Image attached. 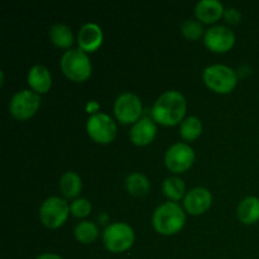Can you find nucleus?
I'll return each mask as SVG.
<instances>
[{"label":"nucleus","mask_w":259,"mask_h":259,"mask_svg":"<svg viewBox=\"0 0 259 259\" xmlns=\"http://www.w3.org/2000/svg\"><path fill=\"white\" fill-rule=\"evenodd\" d=\"M50 38L51 42L60 48H68L73 43L72 30L66 24H53L50 28Z\"/></svg>","instance_id":"obj_20"},{"label":"nucleus","mask_w":259,"mask_h":259,"mask_svg":"<svg viewBox=\"0 0 259 259\" xmlns=\"http://www.w3.org/2000/svg\"><path fill=\"white\" fill-rule=\"evenodd\" d=\"M62 72L73 82H83L93 73V65L88 53L80 48L66 51L60 61Z\"/></svg>","instance_id":"obj_3"},{"label":"nucleus","mask_w":259,"mask_h":259,"mask_svg":"<svg viewBox=\"0 0 259 259\" xmlns=\"http://www.w3.org/2000/svg\"><path fill=\"white\" fill-rule=\"evenodd\" d=\"M70 209L71 214L75 218H86L90 215L93 206H91V202L88 199L80 197V199H76L71 202Z\"/></svg>","instance_id":"obj_25"},{"label":"nucleus","mask_w":259,"mask_h":259,"mask_svg":"<svg viewBox=\"0 0 259 259\" xmlns=\"http://www.w3.org/2000/svg\"><path fill=\"white\" fill-rule=\"evenodd\" d=\"M149 181L143 174L133 172L125 179V189L131 195L137 197L146 196L149 192Z\"/></svg>","instance_id":"obj_19"},{"label":"nucleus","mask_w":259,"mask_h":259,"mask_svg":"<svg viewBox=\"0 0 259 259\" xmlns=\"http://www.w3.org/2000/svg\"><path fill=\"white\" fill-rule=\"evenodd\" d=\"M225 9L219 0H200L195 7V15L204 24H211L224 17Z\"/></svg>","instance_id":"obj_15"},{"label":"nucleus","mask_w":259,"mask_h":259,"mask_svg":"<svg viewBox=\"0 0 259 259\" xmlns=\"http://www.w3.org/2000/svg\"><path fill=\"white\" fill-rule=\"evenodd\" d=\"M156 134L157 126L154 120L144 116V118L139 119L136 124H133L131 133H129V138L134 146L144 147L153 142V139L156 138Z\"/></svg>","instance_id":"obj_14"},{"label":"nucleus","mask_w":259,"mask_h":259,"mask_svg":"<svg viewBox=\"0 0 259 259\" xmlns=\"http://www.w3.org/2000/svg\"><path fill=\"white\" fill-rule=\"evenodd\" d=\"M181 33L190 40H197L204 34V28L201 23L196 20L187 19L181 24Z\"/></svg>","instance_id":"obj_24"},{"label":"nucleus","mask_w":259,"mask_h":259,"mask_svg":"<svg viewBox=\"0 0 259 259\" xmlns=\"http://www.w3.org/2000/svg\"><path fill=\"white\" fill-rule=\"evenodd\" d=\"M71 214L68 202L58 196H51L42 202L39 207L40 223L48 229H58L62 227Z\"/></svg>","instance_id":"obj_6"},{"label":"nucleus","mask_w":259,"mask_h":259,"mask_svg":"<svg viewBox=\"0 0 259 259\" xmlns=\"http://www.w3.org/2000/svg\"><path fill=\"white\" fill-rule=\"evenodd\" d=\"M202 133V123L197 116H189L184 119L180 125V134L185 141H195Z\"/></svg>","instance_id":"obj_23"},{"label":"nucleus","mask_w":259,"mask_h":259,"mask_svg":"<svg viewBox=\"0 0 259 259\" xmlns=\"http://www.w3.org/2000/svg\"><path fill=\"white\" fill-rule=\"evenodd\" d=\"M238 219L245 225H253L259 222V199L248 196L242 200L237 210Z\"/></svg>","instance_id":"obj_17"},{"label":"nucleus","mask_w":259,"mask_h":259,"mask_svg":"<svg viewBox=\"0 0 259 259\" xmlns=\"http://www.w3.org/2000/svg\"><path fill=\"white\" fill-rule=\"evenodd\" d=\"M89 137L99 144H109L116 137V124L108 114L95 113L86 123Z\"/></svg>","instance_id":"obj_7"},{"label":"nucleus","mask_w":259,"mask_h":259,"mask_svg":"<svg viewBox=\"0 0 259 259\" xmlns=\"http://www.w3.org/2000/svg\"><path fill=\"white\" fill-rule=\"evenodd\" d=\"M186 109V99L181 93L176 90L166 91L154 101L152 119L164 126L177 125L184 121Z\"/></svg>","instance_id":"obj_1"},{"label":"nucleus","mask_w":259,"mask_h":259,"mask_svg":"<svg viewBox=\"0 0 259 259\" xmlns=\"http://www.w3.org/2000/svg\"><path fill=\"white\" fill-rule=\"evenodd\" d=\"M73 235L76 240L82 244H91L95 242L99 237V229L95 223L93 222H81L73 229Z\"/></svg>","instance_id":"obj_21"},{"label":"nucleus","mask_w":259,"mask_h":259,"mask_svg":"<svg viewBox=\"0 0 259 259\" xmlns=\"http://www.w3.org/2000/svg\"><path fill=\"white\" fill-rule=\"evenodd\" d=\"M40 101V96L34 91H18L10 100L9 111L18 120H28L38 111Z\"/></svg>","instance_id":"obj_8"},{"label":"nucleus","mask_w":259,"mask_h":259,"mask_svg":"<svg viewBox=\"0 0 259 259\" xmlns=\"http://www.w3.org/2000/svg\"><path fill=\"white\" fill-rule=\"evenodd\" d=\"M142 101L133 93H123L116 98L114 104V114L121 124H136L142 119Z\"/></svg>","instance_id":"obj_9"},{"label":"nucleus","mask_w":259,"mask_h":259,"mask_svg":"<svg viewBox=\"0 0 259 259\" xmlns=\"http://www.w3.org/2000/svg\"><path fill=\"white\" fill-rule=\"evenodd\" d=\"M60 190L66 199L76 200L82 190V180L76 172H65L60 179Z\"/></svg>","instance_id":"obj_18"},{"label":"nucleus","mask_w":259,"mask_h":259,"mask_svg":"<svg viewBox=\"0 0 259 259\" xmlns=\"http://www.w3.org/2000/svg\"><path fill=\"white\" fill-rule=\"evenodd\" d=\"M104 40V33L96 23H86L80 28L77 43L83 52H95Z\"/></svg>","instance_id":"obj_13"},{"label":"nucleus","mask_w":259,"mask_h":259,"mask_svg":"<svg viewBox=\"0 0 259 259\" xmlns=\"http://www.w3.org/2000/svg\"><path fill=\"white\" fill-rule=\"evenodd\" d=\"M186 223L185 210L177 202L169 201L159 205L152 217L154 230L162 235H175L182 230Z\"/></svg>","instance_id":"obj_2"},{"label":"nucleus","mask_w":259,"mask_h":259,"mask_svg":"<svg viewBox=\"0 0 259 259\" xmlns=\"http://www.w3.org/2000/svg\"><path fill=\"white\" fill-rule=\"evenodd\" d=\"M136 240L133 228L126 223H113L103 232V243L111 253H123L131 249Z\"/></svg>","instance_id":"obj_5"},{"label":"nucleus","mask_w":259,"mask_h":259,"mask_svg":"<svg viewBox=\"0 0 259 259\" xmlns=\"http://www.w3.org/2000/svg\"><path fill=\"white\" fill-rule=\"evenodd\" d=\"M204 43L212 52L225 53L234 46L235 34L232 29L224 25H212L205 32Z\"/></svg>","instance_id":"obj_11"},{"label":"nucleus","mask_w":259,"mask_h":259,"mask_svg":"<svg viewBox=\"0 0 259 259\" xmlns=\"http://www.w3.org/2000/svg\"><path fill=\"white\" fill-rule=\"evenodd\" d=\"M212 204V195L205 187H195L184 197V207L186 212L199 217L206 212Z\"/></svg>","instance_id":"obj_12"},{"label":"nucleus","mask_w":259,"mask_h":259,"mask_svg":"<svg viewBox=\"0 0 259 259\" xmlns=\"http://www.w3.org/2000/svg\"><path fill=\"white\" fill-rule=\"evenodd\" d=\"M204 82L210 90L218 94H229L238 83V76L233 68L225 65L207 66L202 72Z\"/></svg>","instance_id":"obj_4"},{"label":"nucleus","mask_w":259,"mask_h":259,"mask_svg":"<svg viewBox=\"0 0 259 259\" xmlns=\"http://www.w3.org/2000/svg\"><path fill=\"white\" fill-rule=\"evenodd\" d=\"M195 162V151L186 143L172 144L164 154V163L174 174H184Z\"/></svg>","instance_id":"obj_10"},{"label":"nucleus","mask_w":259,"mask_h":259,"mask_svg":"<svg viewBox=\"0 0 259 259\" xmlns=\"http://www.w3.org/2000/svg\"><path fill=\"white\" fill-rule=\"evenodd\" d=\"M35 259H63L61 255L55 254V253H43V254L38 255Z\"/></svg>","instance_id":"obj_27"},{"label":"nucleus","mask_w":259,"mask_h":259,"mask_svg":"<svg viewBox=\"0 0 259 259\" xmlns=\"http://www.w3.org/2000/svg\"><path fill=\"white\" fill-rule=\"evenodd\" d=\"M28 85L30 86L34 93L46 94L50 91L51 86H52V76L48 71L47 67L42 65H35L28 71L27 75Z\"/></svg>","instance_id":"obj_16"},{"label":"nucleus","mask_w":259,"mask_h":259,"mask_svg":"<svg viewBox=\"0 0 259 259\" xmlns=\"http://www.w3.org/2000/svg\"><path fill=\"white\" fill-rule=\"evenodd\" d=\"M224 18L230 24H237L240 20V13L237 9H234V8H229V9L225 10Z\"/></svg>","instance_id":"obj_26"},{"label":"nucleus","mask_w":259,"mask_h":259,"mask_svg":"<svg viewBox=\"0 0 259 259\" xmlns=\"http://www.w3.org/2000/svg\"><path fill=\"white\" fill-rule=\"evenodd\" d=\"M162 191L171 201L176 202L185 197L186 186H185V182L179 177H168L162 184Z\"/></svg>","instance_id":"obj_22"}]
</instances>
